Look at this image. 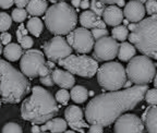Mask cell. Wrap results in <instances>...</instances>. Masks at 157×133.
I'll return each mask as SVG.
<instances>
[{
    "label": "cell",
    "mask_w": 157,
    "mask_h": 133,
    "mask_svg": "<svg viewBox=\"0 0 157 133\" xmlns=\"http://www.w3.org/2000/svg\"><path fill=\"white\" fill-rule=\"evenodd\" d=\"M147 89V85H134L123 91L97 95L85 107L86 120L103 128L110 126L123 112L134 109L144 99Z\"/></svg>",
    "instance_id": "cell-1"
},
{
    "label": "cell",
    "mask_w": 157,
    "mask_h": 133,
    "mask_svg": "<svg viewBox=\"0 0 157 133\" xmlns=\"http://www.w3.org/2000/svg\"><path fill=\"white\" fill-rule=\"evenodd\" d=\"M58 111L59 107L52 94L42 86H34L32 95L22 103L21 117L33 124H44L54 119Z\"/></svg>",
    "instance_id": "cell-2"
},
{
    "label": "cell",
    "mask_w": 157,
    "mask_h": 133,
    "mask_svg": "<svg viewBox=\"0 0 157 133\" xmlns=\"http://www.w3.org/2000/svg\"><path fill=\"white\" fill-rule=\"evenodd\" d=\"M31 89L29 80L6 60L0 59V98L6 104H17Z\"/></svg>",
    "instance_id": "cell-3"
},
{
    "label": "cell",
    "mask_w": 157,
    "mask_h": 133,
    "mask_svg": "<svg viewBox=\"0 0 157 133\" xmlns=\"http://www.w3.org/2000/svg\"><path fill=\"white\" fill-rule=\"evenodd\" d=\"M78 14L69 3L60 1L47 9L45 13V24L49 32L56 36L68 35L75 30Z\"/></svg>",
    "instance_id": "cell-4"
},
{
    "label": "cell",
    "mask_w": 157,
    "mask_h": 133,
    "mask_svg": "<svg viewBox=\"0 0 157 133\" xmlns=\"http://www.w3.org/2000/svg\"><path fill=\"white\" fill-rule=\"evenodd\" d=\"M128 37L143 56L157 60V17H148L136 23L135 31Z\"/></svg>",
    "instance_id": "cell-5"
},
{
    "label": "cell",
    "mask_w": 157,
    "mask_h": 133,
    "mask_svg": "<svg viewBox=\"0 0 157 133\" xmlns=\"http://www.w3.org/2000/svg\"><path fill=\"white\" fill-rule=\"evenodd\" d=\"M125 73L131 83L147 85L156 75V66L148 57L135 56L128 63Z\"/></svg>",
    "instance_id": "cell-6"
},
{
    "label": "cell",
    "mask_w": 157,
    "mask_h": 133,
    "mask_svg": "<svg viewBox=\"0 0 157 133\" xmlns=\"http://www.w3.org/2000/svg\"><path fill=\"white\" fill-rule=\"evenodd\" d=\"M97 81L98 84L107 91H119L127 82L125 69L119 62H106L101 64V68H98Z\"/></svg>",
    "instance_id": "cell-7"
},
{
    "label": "cell",
    "mask_w": 157,
    "mask_h": 133,
    "mask_svg": "<svg viewBox=\"0 0 157 133\" xmlns=\"http://www.w3.org/2000/svg\"><path fill=\"white\" fill-rule=\"evenodd\" d=\"M21 71L27 78H44L48 74L52 73V70L49 66L46 64L45 56L38 49H29L25 52L21 58L20 62Z\"/></svg>",
    "instance_id": "cell-8"
},
{
    "label": "cell",
    "mask_w": 157,
    "mask_h": 133,
    "mask_svg": "<svg viewBox=\"0 0 157 133\" xmlns=\"http://www.w3.org/2000/svg\"><path fill=\"white\" fill-rule=\"evenodd\" d=\"M60 66H63L64 69L71 74H76L78 77L92 78L97 73L98 62L94 58L88 56H71L67 57L66 59L58 61Z\"/></svg>",
    "instance_id": "cell-9"
},
{
    "label": "cell",
    "mask_w": 157,
    "mask_h": 133,
    "mask_svg": "<svg viewBox=\"0 0 157 133\" xmlns=\"http://www.w3.org/2000/svg\"><path fill=\"white\" fill-rule=\"evenodd\" d=\"M67 43L78 54H88L94 48V38L92 33L86 28L78 27L67 36Z\"/></svg>",
    "instance_id": "cell-10"
},
{
    "label": "cell",
    "mask_w": 157,
    "mask_h": 133,
    "mask_svg": "<svg viewBox=\"0 0 157 133\" xmlns=\"http://www.w3.org/2000/svg\"><path fill=\"white\" fill-rule=\"evenodd\" d=\"M45 56L49 59V61L58 62L67 57L71 56L72 48L69 46L67 40L61 36H55L48 40L44 45Z\"/></svg>",
    "instance_id": "cell-11"
},
{
    "label": "cell",
    "mask_w": 157,
    "mask_h": 133,
    "mask_svg": "<svg viewBox=\"0 0 157 133\" xmlns=\"http://www.w3.org/2000/svg\"><path fill=\"white\" fill-rule=\"evenodd\" d=\"M119 44L113 37L106 36L96 40L94 44L93 56L96 61H109L118 56Z\"/></svg>",
    "instance_id": "cell-12"
},
{
    "label": "cell",
    "mask_w": 157,
    "mask_h": 133,
    "mask_svg": "<svg viewBox=\"0 0 157 133\" xmlns=\"http://www.w3.org/2000/svg\"><path fill=\"white\" fill-rule=\"evenodd\" d=\"M144 123L132 113L122 115L115 122V133H143Z\"/></svg>",
    "instance_id": "cell-13"
},
{
    "label": "cell",
    "mask_w": 157,
    "mask_h": 133,
    "mask_svg": "<svg viewBox=\"0 0 157 133\" xmlns=\"http://www.w3.org/2000/svg\"><path fill=\"white\" fill-rule=\"evenodd\" d=\"M64 117H66V122L70 128L74 131L84 133V128H90L87 122H85L83 119V111L78 106H69L64 111Z\"/></svg>",
    "instance_id": "cell-14"
},
{
    "label": "cell",
    "mask_w": 157,
    "mask_h": 133,
    "mask_svg": "<svg viewBox=\"0 0 157 133\" xmlns=\"http://www.w3.org/2000/svg\"><path fill=\"white\" fill-rule=\"evenodd\" d=\"M146 13L143 1L139 0H131L124 6L123 10V17H125V20L132 23H139L144 19V15Z\"/></svg>",
    "instance_id": "cell-15"
},
{
    "label": "cell",
    "mask_w": 157,
    "mask_h": 133,
    "mask_svg": "<svg viewBox=\"0 0 157 133\" xmlns=\"http://www.w3.org/2000/svg\"><path fill=\"white\" fill-rule=\"evenodd\" d=\"M52 80L54 83L57 84L58 86H60L62 89H72L75 83V79H74L73 74L70 72L64 71L61 69H55L52 70Z\"/></svg>",
    "instance_id": "cell-16"
},
{
    "label": "cell",
    "mask_w": 157,
    "mask_h": 133,
    "mask_svg": "<svg viewBox=\"0 0 157 133\" xmlns=\"http://www.w3.org/2000/svg\"><path fill=\"white\" fill-rule=\"evenodd\" d=\"M103 21L110 26H118L123 21V12L117 6H108L103 13Z\"/></svg>",
    "instance_id": "cell-17"
},
{
    "label": "cell",
    "mask_w": 157,
    "mask_h": 133,
    "mask_svg": "<svg viewBox=\"0 0 157 133\" xmlns=\"http://www.w3.org/2000/svg\"><path fill=\"white\" fill-rule=\"evenodd\" d=\"M80 23L83 28H106V24L101 17L94 14L92 11H84L80 15Z\"/></svg>",
    "instance_id": "cell-18"
},
{
    "label": "cell",
    "mask_w": 157,
    "mask_h": 133,
    "mask_svg": "<svg viewBox=\"0 0 157 133\" xmlns=\"http://www.w3.org/2000/svg\"><path fill=\"white\" fill-rule=\"evenodd\" d=\"M142 121L148 133H157V105L147 107L142 116Z\"/></svg>",
    "instance_id": "cell-19"
},
{
    "label": "cell",
    "mask_w": 157,
    "mask_h": 133,
    "mask_svg": "<svg viewBox=\"0 0 157 133\" xmlns=\"http://www.w3.org/2000/svg\"><path fill=\"white\" fill-rule=\"evenodd\" d=\"M67 124L66 120L61 118H54L52 120L47 121L44 126L40 127L42 132H46L47 130L50 131L52 133H62L67 131Z\"/></svg>",
    "instance_id": "cell-20"
},
{
    "label": "cell",
    "mask_w": 157,
    "mask_h": 133,
    "mask_svg": "<svg viewBox=\"0 0 157 133\" xmlns=\"http://www.w3.org/2000/svg\"><path fill=\"white\" fill-rule=\"evenodd\" d=\"M47 9H48V3L47 1H37V0H32L29 1L26 6V12L33 15L34 17L43 15L46 13Z\"/></svg>",
    "instance_id": "cell-21"
},
{
    "label": "cell",
    "mask_w": 157,
    "mask_h": 133,
    "mask_svg": "<svg viewBox=\"0 0 157 133\" xmlns=\"http://www.w3.org/2000/svg\"><path fill=\"white\" fill-rule=\"evenodd\" d=\"M136 49L132 44L127 42H123L119 45V50H118V58L121 61H130L132 58L135 57Z\"/></svg>",
    "instance_id": "cell-22"
},
{
    "label": "cell",
    "mask_w": 157,
    "mask_h": 133,
    "mask_svg": "<svg viewBox=\"0 0 157 133\" xmlns=\"http://www.w3.org/2000/svg\"><path fill=\"white\" fill-rule=\"evenodd\" d=\"M3 55L7 58L9 61H17L20 58H22L23 52L22 48L19 44H15V43H10L9 45L5 47L3 49Z\"/></svg>",
    "instance_id": "cell-23"
},
{
    "label": "cell",
    "mask_w": 157,
    "mask_h": 133,
    "mask_svg": "<svg viewBox=\"0 0 157 133\" xmlns=\"http://www.w3.org/2000/svg\"><path fill=\"white\" fill-rule=\"evenodd\" d=\"M70 97L71 99L76 104H82L87 99L88 97V92L87 89H85L82 85H76V86H73L70 92Z\"/></svg>",
    "instance_id": "cell-24"
},
{
    "label": "cell",
    "mask_w": 157,
    "mask_h": 133,
    "mask_svg": "<svg viewBox=\"0 0 157 133\" xmlns=\"http://www.w3.org/2000/svg\"><path fill=\"white\" fill-rule=\"evenodd\" d=\"M26 27H27V31H29L31 34L38 37L39 35L42 34L43 28H44V24H43L42 20L38 19V17H32V19L27 22Z\"/></svg>",
    "instance_id": "cell-25"
},
{
    "label": "cell",
    "mask_w": 157,
    "mask_h": 133,
    "mask_svg": "<svg viewBox=\"0 0 157 133\" xmlns=\"http://www.w3.org/2000/svg\"><path fill=\"white\" fill-rule=\"evenodd\" d=\"M111 34H113V40H120V42L123 43L127 40V37L129 36V31H128L127 26H124V25H118V26L113 28Z\"/></svg>",
    "instance_id": "cell-26"
},
{
    "label": "cell",
    "mask_w": 157,
    "mask_h": 133,
    "mask_svg": "<svg viewBox=\"0 0 157 133\" xmlns=\"http://www.w3.org/2000/svg\"><path fill=\"white\" fill-rule=\"evenodd\" d=\"M12 25V19L8 13L0 12V32L6 33Z\"/></svg>",
    "instance_id": "cell-27"
},
{
    "label": "cell",
    "mask_w": 157,
    "mask_h": 133,
    "mask_svg": "<svg viewBox=\"0 0 157 133\" xmlns=\"http://www.w3.org/2000/svg\"><path fill=\"white\" fill-rule=\"evenodd\" d=\"M90 7H91L92 12H93L94 14L97 15V17H99L103 15L104 11H105V9H106V6H105V3H104L103 1H95V0L91 1V5H90Z\"/></svg>",
    "instance_id": "cell-28"
},
{
    "label": "cell",
    "mask_w": 157,
    "mask_h": 133,
    "mask_svg": "<svg viewBox=\"0 0 157 133\" xmlns=\"http://www.w3.org/2000/svg\"><path fill=\"white\" fill-rule=\"evenodd\" d=\"M2 133H23V130L20 124L15 122L6 123L2 128Z\"/></svg>",
    "instance_id": "cell-29"
},
{
    "label": "cell",
    "mask_w": 157,
    "mask_h": 133,
    "mask_svg": "<svg viewBox=\"0 0 157 133\" xmlns=\"http://www.w3.org/2000/svg\"><path fill=\"white\" fill-rule=\"evenodd\" d=\"M55 99H56V101L61 104V105H67L69 99H70V93L67 89H59L57 92L56 96H55Z\"/></svg>",
    "instance_id": "cell-30"
},
{
    "label": "cell",
    "mask_w": 157,
    "mask_h": 133,
    "mask_svg": "<svg viewBox=\"0 0 157 133\" xmlns=\"http://www.w3.org/2000/svg\"><path fill=\"white\" fill-rule=\"evenodd\" d=\"M144 99L147 104H150L151 106L157 105V89H147L146 94H145L144 96Z\"/></svg>",
    "instance_id": "cell-31"
},
{
    "label": "cell",
    "mask_w": 157,
    "mask_h": 133,
    "mask_svg": "<svg viewBox=\"0 0 157 133\" xmlns=\"http://www.w3.org/2000/svg\"><path fill=\"white\" fill-rule=\"evenodd\" d=\"M27 17V12L26 10H24V9H14V10L12 11V15H11V19H12L13 21H15V22H23V21L26 19Z\"/></svg>",
    "instance_id": "cell-32"
},
{
    "label": "cell",
    "mask_w": 157,
    "mask_h": 133,
    "mask_svg": "<svg viewBox=\"0 0 157 133\" xmlns=\"http://www.w3.org/2000/svg\"><path fill=\"white\" fill-rule=\"evenodd\" d=\"M145 11L147 14H150V17H157V1H145Z\"/></svg>",
    "instance_id": "cell-33"
},
{
    "label": "cell",
    "mask_w": 157,
    "mask_h": 133,
    "mask_svg": "<svg viewBox=\"0 0 157 133\" xmlns=\"http://www.w3.org/2000/svg\"><path fill=\"white\" fill-rule=\"evenodd\" d=\"M92 36H93L94 40H98L101 38H104V37L108 36V31L106 28H94L92 30Z\"/></svg>",
    "instance_id": "cell-34"
},
{
    "label": "cell",
    "mask_w": 157,
    "mask_h": 133,
    "mask_svg": "<svg viewBox=\"0 0 157 133\" xmlns=\"http://www.w3.org/2000/svg\"><path fill=\"white\" fill-rule=\"evenodd\" d=\"M19 43H20L21 48H23V49H25V50H29L31 49V47H33V44H34L33 38L29 36H24Z\"/></svg>",
    "instance_id": "cell-35"
},
{
    "label": "cell",
    "mask_w": 157,
    "mask_h": 133,
    "mask_svg": "<svg viewBox=\"0 0 157 133\" xmlns=\"http://www.w3.org/2000/svg\"><path fill=\"white\" fill-rule=\"evenodd\" d=\"M11 40H12V36H11V34H9L8 32L6 33H1V35H0V42H1V44L2 45H9L10 42H11Z\"/></svg>",
    "instance_id": "cell-36"
},
{
    "label": "cell",
    "mask_w": 157,
    "mask_h": 133,
    "mask_svg": "<svg viewBox=\"0 0 157 133\" xmlns=\"http://www.w3.org/2000/svg\"><path fill=\"white\" fill-rule=\"evenodd\" d=\"M40 83H43L46 86H52L54 85V80H52V74H48L46 77L40 78Z\"/></svg>",
    "instance_id": "cell-37"
},
{
    "label": "cell",
    "mask_w": 157,
    "mask_h": 133,
    "mask_svg": "<svg viewBox=\"0 0 157 133\" xmlns=\"http://www.w3.org/2000/svg\"><path fill=\"white\" fill-rule=\"evenodd\" d=\"M88 133H104V128L97 124H92L88 128Z\"/></svg>",
    "instance_id": "cell-38"
},
{
    "label": "cell",
    "mask_w": 157,
    "mask_h": 133,
    "mask_svg": "<svg viewBox=\"0 0 157 133\" xmlns=\"http://www.w3.org/2000/svg\"><path fill=\"white\" fill-rule=\"evenodd\" d=\"M14 5V1L11 0H0V8L2 9H9Z\"/></svg>",
    "instance_id": "cell-39"
},
{
    "label": "cell",
    "mask_w": 157,
    "mask_h": 133,
    "mask_svg": "<svg viewBox=\"0 0 157 133\" xmlns=\"http://www.w3.org/2000/svg\"><path fill=\"white\" fill-rule=\"evenodd\" d=\"M27 2L29 1H25V0H17V1H14V5L17 6V9H23L27 6Z\"/></svg>",
    "instance_id": "cell-40"
},
{
    "label": "cell",
    "mask_w": 157,
    "mask_h": 133,
    "mask_svg": "<svg viewBox=\"0 0 157 133\" xmlns=\"http://www.w3.org/2000/svg\"><path fill=\"white\" fill-rule=\"evenodd\" d=\"M90 5H91V2H90V1H87V0H84V1H81V6H80V7H81L82 9H87V8L90 7Z\"/></svg>",
    "instance_id": "cell-41"
},
{
    "label": "cell",
    "mask_w": 157,
    "mask_h": 133,
    "mask_svg": "<svg viewBox=\"0 0 157 133\" xmlns=\"http://www.w3.org/2000/svg\"><path fill=\"white\" fill-rule=\"evenodd\" d=\"M128 31H131V33L134 32L135 28H136V23H130V24L128 25Z\"/></svg>",
    "instance_id": "cell-42"
},
{
    "label": "cell",
    "mask_w": 157,
    "mask_h": 133,
    "mask_svg": "<svg viewBox=\"0 0 157 133\" xmlns=\"http://www.w3.org/2000/svg\"><path fill=\"white\" fill-rule=\"evenodd\" d=\"M42 131H40V127L38 126H33L32 127V133H40Z\"/></svg>",
    "instance_id": "cell-43"
},
{
    "label": "cell",
    "mask_w": 157,
    "mask_h": 133,
    "mask_svg": "<svg viewBox=\"0 0 157 133\" xmlns=\"http://www.w3.org/2000/svg\"><path fill=\"white\" fill-rule=\"evenodd\" d=\"M71 3L73 7H76V8L81 6V1H78V0H73V1H71Z\"/></svg>",
    "instance_id": "cell-44"
},
{
    "label": "cell",
    "mask_w": 157,
    "mask_h": 133,
    "mask_svg": "<svg viewBox=\"0 0 157 133\" xmlns=\"http://www.w3.org/2000/svg\"><path fill=\"white\" fill-rule=\"evenodd\" d=\"M117 5L119 6V7H124V6H125V1H123V0H118Z\"/></svg>",
    "instance_id": "cell-45"
},
{
    "label": "cell",
    "mask_w": 157,
    "mask_h": 133,
    "mask_svg": "<svg viewBox=\"0 0 157 133\" xmlns=\"http://www.w3.org/2000/svg\"><path fill=\"white\" fill-rule=\"evenodd\" d=\"M154 86H155V89H157V71H156V75H155V78H154Z\"/></svg>",
    "instance_id": "cell-46"
},
{
    "label": "cell",
    "mask_w": 157,
    "mask_h": 133,
    "mask_svg": "<svg viewBox=\"0 0 157 133\" xmlns=\"http://www.w3.org/2000/svg\"><path fill=\"white\" fill-rule=\"evenodd\" d=\"M3 50H2V44H1V42H0V55L2 54Z\"/></svg>",
    "instance_id": "cell-47"
},
{
    "label": "cell",
    "mask_w": 157,
    "mask_h": 133,
    "mask_svg": "<svg viewBox=\"0 0 157 133\" xmlns=\"http://www.w3.org/2000/svg\"><path fill=\"white\" fill-rule=\"evenodd\" d=\"M122 22L124 23V26H125V25H129V24H130V23H129V21H128V20H123Z\"/></svg>",
    "instance_id": "cell-48"
},
{
    "label": "cell",
    "mask_w": 157,
    "mask_h": 133,
    "mask_svg": "<svg viewBox=\"0 0 157 133\" xmlns=\"http://www.w3.org/2000/svg\"><path fill=\"white\" fill-rule=\"evenodd\" d=\"M130 84H131V82H128V83H125V84H124V86L129 89V86H130Z\"/></svg>",
    "instance_id": "cell-49"
},
{
    "label": "cell",
    "mask_w": 157,
    "mask_h": 133,
    "mask_svg": "<svg viewBox=\"0 0 157 133\" xmlns=\"http://www.w3.org/2000/svg\"><path fill=\"white\" fill-rule=\"evenodd\" d=\"M63 133H75L74 131H66V132H63Z\"/></svg>",
    "instance_id": "cell-50"
},
{
    "label": "cell",
    "mask_w": 157,
    "mask_h": 133,
    "mask_svg": "<svg viewBox=\"0 0 157 133\" xmlns=\"http://www.w3.org/2000/svg\"><path fill=\"white\" fill-rule=\"evenodd\" d=\"M1 101H1V98H0V108H1Z\"/></svg>",
    "instance_id": "cell-51"
},
{
    "label": "cell",
    "mask_w": 157,
    "mask_h": 133,
    "mask_svg": "<svg viewBox=\"0 0 157 133\" xmlns=\"http://www.w3.org/2000/svg\"><path fill=\"white\" fill-rule=\"evenodd\" d=\"M40 133H48V132H40Z\"/></svg>",
    "instance_id": "cell-52"
}]
</instances>
